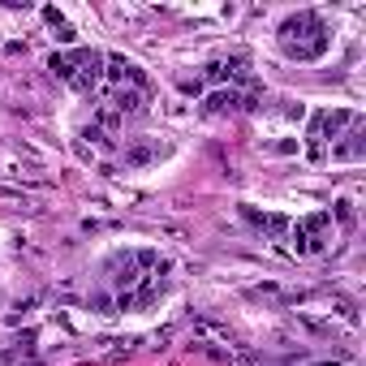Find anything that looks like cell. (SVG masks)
<instances>
[{
  "label": "cell",
  "mask_w": 366,
  "mask_h": 366,
  "mask_svg": "<svg viewBox=\"0 0 366 366\" xmlns=\"http://www.w3.org/2000/svg\"><path fill=\"white\" fill-rule=\"evenodd\" d=\"M302 30H306V35H319V30H324V22H319L315 13H297V18H289V22H280V39H285V43H289L293 35L302 39Z\"/></svg>",
  "instance_id": "obj_2"
},
{
  "label": "cell",
  "mask_w": 366,
  "mask_h": 366,
  "mask_svg": "<svg viewBox=\"0 0 366 366\" xmlns=\"http://www.w3.org/2000/svg\"><path fill=\"white\" fill-rule=\"evenodd\" d=\"M362 151H366V138H362V130L353 125V130L345 134V142L332 147V160H362Z\"/></svg>",
  "instance_id": "obj_4"
},
{
  "label": "cell",
  "mask_w": 366,
  "mask_h": 366,
  "mask_svg": "<svg viewBox=\"0 0 366 366\" xmlns=\"http://www.w3.org/2000/svg\"><path fill=\"white\" fill-rule=\"evenodd\" d=\"M285 52H289L293 61H319L324 52H328V30L310 35V39H289V43H285Z\"/></svg>",
  "instance_id": "obj_1"
},
{
  "label": "cell",
  "mask_w": 366,
  "mask_h": 366,
  "mask_svg": "<svg viewBox=\"0 0 366 366\" xmlns=\"http://www.w3.org/2000/svg\"><path fill=\"white\" fill-rule=\"evenodd\" d=\"M47 69L57 74V78H65V82H74V61H69V52H52Z\"/></svg>",
  "instance_id": "obj_8"
},
{
  "label": "cell",
  "mask_w": 366,
  "mask_h": 366,
  "mask_svg": "<svg viewBox=\"0 0 366 366\" xmlns=\"http://www.w3.org/2000/svg\"><path fill=\"white\" fill-rule=\"evenodd\" d=\"M117 310H134V293H117Z\"/></svg>",
  "instance_id": "obj_9"
},
{
  "label": "cell",
  "mask_w": 366,
  "mask_h": 366,
  "mask_svg": "<svg viewBox=\"0 0 366 366\" xmlns=\"http://www.w3.org/2000/svg\"><path fill=\"white\" fill-rule=\"evenodd\" d=\"M103 65H108V69H103V74H108L113 82H134V86H142V74H138V65L134 61H125V57H103Z\"/></svg>",
  "instance_id": "obj_3"
},
{
  "label": "cell",
  "mask_w": 366,
  "mask_h": 366,
  "mask_svg": "<svg viewBox=\"0 0 366 366\" xmlns=\"http://www.w3.org/2000/svg\"><path fill=\"white\" fill-rule=\"evenodd\" d=\"M113 103H117V117H125V113L134 117V113H142V91H138V86H130V91L121 86V91L113 95Z\"/></svg>",
  "instance_id": "obj_5"
},
{
  "label": "cell",
  "mask_w": 366,
  "mask_h": 366,
  "mask_svg": "<svg viewBox=\"0 0 366 366\" xmlns=\"http://www.w3.org/2000/svg\"><path fill=\"white\" fill-rule=\"evenodd\" d=\"M233 108H241L237 91H216L212 99H207V113H233Z\"/></svg>",
  "instance_id": "obj_7"
},
{
  "label": "cell",
  "mask_w": 366,
  "mask_h": 366,
  "mask_svg": "<svg viewBox=\"0 0 366 366\" xmlns=\"http://www.w3.org/2000/svg\"><path fill=\"white\" fill-rule=\"evenodd\" d=\"M155 155H160V142H134L130 151H125V164L130 168H142V164H151Z\"/></svg>",
  "instance_id": "obj_6"
}]
</instances>
